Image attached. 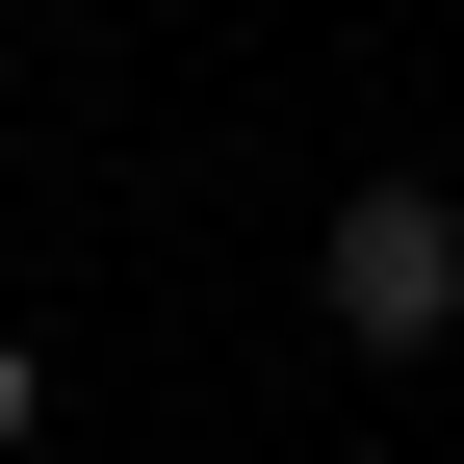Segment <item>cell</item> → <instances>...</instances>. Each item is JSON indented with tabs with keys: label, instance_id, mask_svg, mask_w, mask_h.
I'll return each mask as SVG.
<instances>
[{
	"label": "cell",
	"instance_id": "2",
	"mask_svg": "<svg viewBox=\"0 0 464 464\" xmlns=\"http://www.w3.org/2000/svg\"><path fill=\"white\" fill-rule=\"evenodd\" d=\"M26 439H52V362H26V335H0V464H26Z\"/></svg>",
	"mask_w": 464,
	"mask_h": 464
},
{
	"label": "cell",
	"instance_id": "1",
	"mask_svg": "<svg viewBox=\"0 0 464 464\" xmlns=\"http://www.w3.org/2000/svg\"><path fill=\"white\" fill-rule=\"evenodd\" d=\"M310 310H335V362H439L464 335V181H362L310 232Z\"/></svg>",
	"mask_w": 464,
	"mask_h": 464
}]
</instances>
